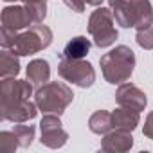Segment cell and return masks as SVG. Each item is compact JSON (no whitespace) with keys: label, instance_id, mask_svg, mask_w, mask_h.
<instances>
[{"label":"cell","instance_id":"e0dca14e","mask_svg":"<svg viewBox=\"0 0 153 153\" xmlns=\"http://www.w3.org/2000/svg\"><path fill=\"white\" fill-rule=\"evenodd\" d=\"M90 47H92V43H90L88 38H85V36H76V38H72V40L65 45V49H63V58L83 59V58L88 54Z\"/></svg>","mask_w":153,"mask_h":153},{"label":"cell","instance_id":"d4e9b609","mask_svg":"<svg viewBox=\"0 0 153 153\" xmlns=\"http://www.w3.org/2000/svg\"><path fill=\"white\" fill-rule=\"evenodd\" d=\"M4 2H16V0H4Z\"/></svg>","mask_w":153,"mask_h":153},{"label":"cell","instance_id":"9c48e42d","mask_svg":"<svg viewBox=\"0 0 153 153\" xmlns=\"http://www.w3.org/2000/svg\"><path fill=\"white\" fill-rule=\"evenodd\" d=\"M0 112H2V119L4 121H11L15 124L18 123H27L31 119L36 117L38 114V105L33 101H20L9 106H0Z\"/></svg>","mask_w":153,"mask_h":153},{"label":"cell","instance_id":"2e32d148","mask_svg":"<svg viewBox=\"0 0 153 153\" xmlns=\"http://www.w3.org/2000/svg\"><path fill=\"white\" fill-rule=\"evenodd\" d=\"M20 72V61L16 54L9 49H2L0 52V78L7 79V78H16Z\"/></svg>","mask_w":153,"mask_h":153},{"label":"cell","instance_id":"603a6c76","mask_svg":"<svg viewBox=\"0 0 153 153\" xmlns=\"http://www.w3.org/2000/svg\"><path fill=\"white\" fill-rule=\"evenodd\" d=\"M144 135L148 137V139H153V112L151 114H148V117H146V121H144Z\"/></svg>","mask_w":153,"mask_h":153},{"label":"cell","instance_id":"52a82bcc","mask_svg":"<svg viewBox=\"0 0 153 153\" xmlns=\"http://www.w3.org/2000/svg\"><path fill=\"white\" fill-rule=\"evenodd\" d=\"M40 130H42V144L47 146V148H61L67 144V139H68V133L63 130L61 126V121H59V115H54V114H45L42 123H40Z\"/></svg>","mask_w":153,"mask_h":153},{"label":"cell","instance_id":"5b68a950","mask_svg":"<svg viewBox=\"0 0 153 153\" xmlns=\"http://www.w3.org/2000/svg\"><path fill=\"white\" fill-rule=\"evenodd\" d=\"M58 72H59V76L65 81L79 87V88H88L96 81L94 67L88 61H83V59L61 58V61L58 65Z\"/></svg>","mask_w":153,"mask_h":153},{"label":"cell","instance_id":"7402d4cb","mask_svg":"<svg viewBox=\"0 0 153 153\" xmlns=\"http://www.w3.org/2000/svg\"><path fill=\"white\" fill-rule=\"evenodd\" d=\"M137 43L146 49V51H151L153 49V27H146L142 31H137V36H135Z\"/></svg>","mask_w":153,"mask_h":153},{"label":"cell","instance_id":"7c38bea8","mask_svg":"<svg viewBox=\"0 0 153 153\" xmlns=\"http://www.w3.org/2000/svg\"><path fill=\"white\" fill-rule=\"evenodd\" d=\"M108 4H110V9L114 13L115 24H119L124 29L133 27L135 15H133V4H131V0H108Z\"/></svg>","mask_w":153,"mask_h":153},{"label":"cell","instance_id":"d6986e66","mask_svg":"<svg viewBox=\"0 0 153 153\" xmlns=\"http://www.w3.org/2000/svg\"><path fill=\"white\" fill-rule=\"evenodd\" d=\"M22 6L29 11L34 24H42L47 16V0H22Z\"/></svg>","mask_w":153,"mask_h":153},{"label":"cell","instance_id":"8fae6325","mask_svg":"<svg viewBox=\"0 0 153 153\" xmlns=\"http://www.w3.org/2000/svg\"><path fill=\"white\" fill-rule=\"evenodd\" d=\"M133 146V137H131V131H126V130H114V131H108L101 142V149L103 151H112V153H123V151H128L130 148Z\"/></svg>","mask_w":153,"mask_h":153},{"label":"cell","instance_id":"30bf717a","mask_svg":"<svg viewBox=\"0 0 153 153\" xmlns=\"http://www.w3.org/2000/svg\"><path fill=\"white\" fill-rule=\"evenodd\" d=\"M31 24L34 22L24 6H7L2 9V27L4 29L20 33L22 29L29 27Z\"/></svg>","mask_w":153,"mask_h":153},{"label":"cell","instance_id":"8992f818","mask_svg":"<svg viewBox=\"0 0 153 153\" xmlns=\"http://www.w3.org/2000/svg\"><path fill=\"white\" fill-rule=\"evenodd\" d=\"M33 96V85L31 81H22L15 78L2 79L0 83V106H9L20 101H27Z\"/></svg>","mask_w":153,"mask_h":153},{"label":"cell","instance_id":"44dd1931","mask_svg":"<svg viewBox=\"0 0 153 153\" xmlns=\"http://www.w3.org/2000/svg\"><path fill=\"white\" fill-rule=\"evenodd\" d=\"M20 144H18V139L13 133V130L0 133V151H2V153H15V149Z\"/></svg>","mask_w":153,"mask_h":153},{"label":"cell","instance_id":"ac0fdd59","mask_svg":"<svg viewBox=\"0 0 153 153\" xmlns=\"http://www.w3.org/2000/svg\"><path fill=\"white\" fill-rule=\"evenodd\" d=\"M88 128H90V131H94L97 135H106L114 128L112 114L110 112H105V110H99V112L92 114L90 119H88Z\"/></svg>","mask_w":153,"mask_h":153},{"label":"cell","instance_id":"cb8c5ba5","mask_svg":"<svg viewBox=\"0 0 153 153\" xmlns=\"http://www.w3.org/2000/svg\"><path fill=\"white\" fill-rule=\"evenodd\" d=\"M85 4H88V6H96V7H99V6L103 4V0H85Z\"/></svg>","mask_w":153,"mask_h":153},{"label":"cell","instance_id":"5bb4252c","mask_svg":"<svg viewBox=\"0 0 153 153\" xmlns=\"http://www.w3.org/2000/svg\"><path fill=\"white\" fill-rule=\"evenodd\" d=\"M51 78V67L45 59H33L27 65V79L31 81L33 87L40 88L43 87Z\"/></svg>","mask_w":153,"mask_h":153},{"label":"cell","instance_id":"277c9868","mask_svg":"<svg viewBox=\"0 0 153 153\" xmlns=\"http://www.w3.org/2000/svg\"><path fill=\"white\" fill-rule=\"evenodd\" d=\"M114 13L112 9H105L99 6V9H96L90 18H88V33L94 38V43L99 49H106L110 45L115 43L117 40V29L114 27Z\"/></svg>","mask_w":153,"mask_h":153},{"label":"cell","instance_id":"9a60e30c","mask_svg":"<svg viewBox=\"0 0 153 153\" xmlns=\"http://www.w3.org/2000/svg\"><path fill=\"white\" fill-rule=\"evenodd\" d=\"M131 4H133V15H135L133 27L137 31L151 27V24H153V9H151L149 0H131Z\"/></svg>","mask_w":153,"mask_h":153},{"label":"cell","instance_id":"7a4b0ae2","mask_svg":"<svg viewBox=\"0 0 153 153\" xmlns=\"http://www.w3.org/2000/svg\"><path fill=\"white\" fill-rule=\"evenodd\" d=\"M72 99H74L72 90L65 83H59V81L45 83L34 92V103L38 105V110L43 114L61 115L65 108L72 103Z\"/></svg>","mask_w":153,"mask_h":153},{"label":"cell","instance_id":"3957f363","mask_svg":"<svg viewBox=\"0 0 153 153\" xmlns=\"http://www.w3.org/2000/svg\"><path fill=\"white\" fill-rule=\"evenodd\" d=\"M52 42V31L51 27L43 24H34L27 31H22L16 34L15 42L11 43L9 51H13L16 56H31L43 49H47Z\"/></svg>","mask_w":153,"mask_h":153},{"label":"cell","instance_id":"4fadbf2b","mask_svg":"<svg viewBox=\"0 0 153 153\" xmlns=\"http://www.w3.org/2000/svg\"><path fill=\"white\" fill-rule=\"evenodd\" d=\"M140 112L133 110V108H126V106H119L117 110L112 112V123L114 128L117 130H126V131H133L137 128V124L140 123Z\"/></svg>","mask_w":153,"mask_h":153},{"label":"cell","instance_id":"6da1fadb","mask_svg":"<svg viewBox=\"0 0 153 153\" xmlns=\"http://www.w3.org/2000/svg\"><path fill=\"white\" fill-rule=\"evenodd\" d=\"M105 79L112 85H123L130 79L135 67V54L126 45H117L99 59Z\"/></svg>","mask_w":153,"mask_h":153},{"label":"cell","instance_id":"ffe728a7","mask_svg":"<svg viewBox=\"0 0 153 153\" xmlns=\"http://www.w3.org/2000/svg\"><path fill=\"white\" fill-rule=\"evenodd\" d=\"M34 131H36V128H34L33 124H22V123H18V124L13 128V133L16 135L20 148L31 146V142H33V139H34Z\"/></svg>","mask_w":153,"mask_h":153},{"label":"cell","instance_id":"ba28073f","mask_svg":"<svg viewBox=\"0 0 153 153\" xmlns=\"http://www.w3.org/2000/svg\"><path fill=\"white\" fill-rule=\"evenodd\" d=\"M115 101H117L119 106L133 108L137 112H142L148 105L146 94L133 83H123L115 92Z\"/></svg>","mask_w":153,"mask_h":153}]
</instances>
